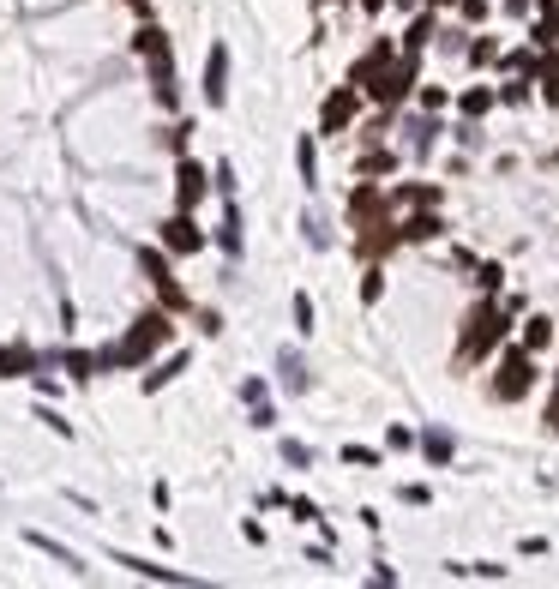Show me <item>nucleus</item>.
Instances as JSON below:
<instances>
[{
  "label": "nucleus",
  "instance_id": "f257e3e1",
  "mask_svg": "<svg viewBox=\"0 0 559 589\" xmlns=\"http://www.w3.org/2000/svg\"><path fill=\"white\" fill-rule=\"evenodd\" d=\"M163 343H169V319H163V313H144L139 325L127 331V343H121V349H109V355H102V361H121V367H139V361L151 355V349H163Z\"/></svg>",
  "mask_w": 559,
  "mask_h": 589
},
{
  "label": "nucleus",
  "instance_id": "f03ea898",
  "mask_svg": "<svg viewBox=\"0 0 559 589\" xmlns=\"http://www.w3.org/2000/svg\"><path fill=\"white\" fill-rule=\"evenodd\" d=\"M144 60H151V79H157V102H174V60H169V43H163V30H139L132 37Z\"/></svg>",
  "mask_w": 559,
  "mask_h": 589
},
{
  "label": "nucleus",
  "instance_id": "7ed1b4c3",
  "mask_svg": "<svg viewBox=\"0 0 559 589\" xmlns=\"http://www.w3.org/2000/svg\"><path fill=\"white\" fill-rule=\"evenodd\" d=\"M500 337H505V313H500V307H475V313H469V337H463V361L488 355Z\"/></svg>",
  "mask_w": 559,
  "mask_h": 589
},
{
  "label": "nucleus",
  "instance_id": "20e7f679",
  "mask_svg": "<svg viewBox=\"0 0 559 589\" xmlns=\"http://www.w3.org/2000/svg\"><path fill=\"white\" fill-rule=\"evenodd\" d=\"M530 385H535V361H530V349H512V355H505V367H500V379H493V397H500V403H517Z\"/></svg>",
  "mask_w": 559,
  "mask_h": 589
},
{
  "label": "nucleus",
  "instance_id": "39448f33",
  "mask_svg": "<svg viewBox=\"0 0 559 589\" xmlns=\"http://www.w3.org/2000/svg\"><path fill=\"white\" fill-rule=\"evenodd\" d=\"M205 102H211V109L229 102V48L223 43L211 48V60H205Z\"/></svg>",
  "mask_w": 559,
  "mask_h": 589
},
{
  "label": "nucleus",
  "instance_id": "423d86ee",
  "mask_svg": "<svg viewBox=\"0 0 559 589\" xmlns=\"http://www.w3.org/2000/svg\"><path fill=\"white\" fill-rule=\"evenodd\" d=\"M163 241H169V253H199L205 235H199V223L181 211V216H169V223H163Z\"/></svg>",
  "mask_w": 559,
  "mask_h": 589
},
{
  "label": "nucleus",
  "instance_id": "0eeeda50",
  "mask_svg": "<svg viewBox=\"0 0 559 589\" xmlns=\"http://www.w3.org/2000/svg\"><path fill=\"white\" fill-rule=\"evenodd\" d=\"M174 199H181V211H193V205L205 199V169L199 163H181V174H174Z\"/></svg>",
  "mask_w": 559,
  "mask_h": 589
},
{
  "label": "nucleus",
  "instance_id": "6e6552de",
  "mask_svg": "<svg viewBox=\"0 0 559 589\" xmlns=\"http://www.w3.org/2000/svg\"><path fill=\"white\" fill-rule=\"evenodd\" d=\"M139 265H144V277L163 289V301L181 307V289H174V277H169V259H163V253H139Z\"/></svg>",
  "mask_w": 559,
  "mask_h": 589
},
{
  "label": "nucleus",
  "instance_id": "1a4fd4ad",
  "mask_svg": "<svg viewBox=\"0 0 559 589\" xmlns=\"http://www.w3.org/2000/svg\"><path fill=\"white\" fill-rule=\"evenodd\" d=\"M355 121V90H337V97H325V132L349 127Z\"/></svg>",
  "mask_w": 559,
  "mask_h": 589
},
{
  "label": "nucleus",
  "instance_id": "9d476101",
  "mask_svg": "<svg viewBox=\"0 0 559 589\" xmlns=\"http://www.w3.org/2000/svg\"><path fill=\"white\" fill-rule=\"evenodd\" d=\"M115 565H127L132 577H157V584H186L181 572H169V565H151V560H132V553H115Z\"/></svg>",
  "mask_w": 559,
  "mask_h": 589
},
{
  "label": "nucleus",
  "instance_id": "9b49d317",
  "mask_svg": "<svg viewBox=\"0 0 559 589\" xmlns=\"http://www.w3.org/2000/svg\"><path fill=\"white\" fill-rule=\"evenodd\" d=\"M421 451H427V463H451V451H458V446H451V433L427 427V433H421Z\"/></svg>",
  "mask_w": 559,
  "mask_h": 589
},
{
  "label": "nucleus",
  "instance_id": "f8f14e48",
  "mask_svg": "<svg viewBox=\"0 0 559 589\" xmlns=\"http://www.w3.org/2000/svg\"><path fill=\"white\" fill-rule=\"evenodd\" d=\"M277 367H283V385L289 391H307V385H313V379H307V367H301V355H289V349H283V355H277Z\"/></svg>",
  "mask_w": 559,
  "mask_h": 589
},
{
  "label": "nucleus",
  "instance_id": "ddd939ff",
  "mask_svg": "<svg viewBox=\"0 0 559 589\" xmlns=\"http://www.w3.org/2000/svg\"><path fill=\"white\" fill-rule=\"evenodd\" d=\"M216 241H223V253H229V259L241 253V211H235V205H229V216H223V235H216Z\"/></svg>",
  "mask_w": 559,
  "mask_h": 589
},
{
  "label": "nucleus",
  "instance_id": "4468645a",
  "mask_svg": "<svg viewBox=\"0 0 559 589\" xmlns=\"http://www.w3.org/2000/svg\"><path fill=\"white\" fill-rule=\"evenodd\" d=\"M554 343V319H530L523 325V349H547Z\"/></svg>",
  "mask_w": 559,
  "mask_h": 589
},
{
  "label": "nucleus",
  "instance_id": "2eb2a0df",
  "mask_svg": "<svg viewBox=\"0 0 559 589\" xmlns=\"http://www.w3.org/2000/svg\"><path fill=\"white\" fill-rule=\"evenodd\" d=\"M295 163H301V181H307V187H319V157H313V139H301V144H295Z\"/></svg>",
  "mask_w": 559,
  "mask_h": 589
},
{
  "label": "nucleus",
  "instance_id": "dca6fc26",
  "mask_svg": "<svg viewBox=\"0 0 559 589\" xmlns=\"http://www.w3.org/2000/svg\"><path fill=\"white\" fill-rule=\"evenodd\" d=\"M181 367H186V355H169V361H163V367H157V373L144 379V391H157V385H169V379L181 373Z\"/></svg>",
  "mask_w": 559,
  "mask_h": 589
},
{
  "label": "nucleus",
  "instance_id": "f3484780",
  "mask_svg": "<svg viewBox=\"0 0 559 589\" xmlns=\"http://www.w3.org/2000/svg\"><path fill=\"white\" fill-rule=\"evenodd\" d=\"M493 109V90H463V115H488Z\"/></svg>",
  "mask_w": 559,
  "mask_h": 589
},
{
  "label": "nucleus",
  "instance_id": "a211bd4d",
  "mask_svg": "<svg viewBox=\"0 0 559 589\" xmlns=\"http://www.w3.org/2000/svg\"><path fill=\"white\" fill-rule=\"evenodd\" d=\"M403 235H409V241H427V235H439V216H416V223H403Z\"/></svg>",
  "mask_w": 559,
  "mask_h": 589
},
{
  "label": "nucleus",
  "instance_id": "6ab92c4d",
  "mask_svg": "<svg viewBox=\"0 0 559 589\" xmlns=\"http://www.w3.org/2000/svg\"><path fill=\"white\" fill-rule=\"evenodd\" d=\"M283 463H295V469H307V463H313V451H307L301 439H289V446H283Z\"/></svg>",
  "mask_w": 559,
  "mask_h": 589
},
{
  "label": "nucleus",
  "instance_id": "aec40b11",
  "mask_svg": "<svg viewBox=\"0 0 559 589\" xmlns=\"http://www.w3.org/2000/svg\"><path fill=\"white\" fill-rule=\"evenodd\" d=\"M427 37H433V18H416V25H409V55H416Z\"/></svg>",
  "mask_w": 559,
  "mask_h": 589
},
{
  "label": "nucleus",
  "instance_id": "412c9836",
  "mask_svg": "<svg viewBox=\"0 0 559 589\" xmlns=\"http://www.w3.org/2000/svg\"><path fill=\"white\" fill-rule=\"evenodd\" d=\"M295 331H313V301L307 295H295Z\"/></svg>",
  "mask_w": 559,
  "mask_h": 589
},
{
  "label": "nucleus",
  "instance_id": "4be33fe9",
  "mask_svg": "<svg viewBox=\"0 0 559 589\" xmlns=\"http://www.w3.org/2000/svg\"><path fill=\"white\" fill-rule=\"evenodd\" d=\"M90 367H97V355H67V373L72 379H90Z\"/></svg>",
  "mask_w": 559,
  "mask_h": 589
},
{
  "label": "nucleus",
  "instance_id": "5701e85b",
  "mask_svg": "<svg viewBox=\"0 0 559 589\" xmlns=\"http://www.w3.org/2000/svg\"><path fill=\"white\" fill-rule=\"evenodd\" d=\"M343 458L361 463V469H373V463H379V451H367V446H343Z\"/></svg>",
  "mask_w": 559,
  "mask_h": 589
},
{
  "label": "nucleus",
  "instance_id": "b1692460",
  "mask_svg": "<svg viewBox=\"0 0 559 589\" xmlns=\"http://www.w3.org/2000/svg\"><path fill=\"white\" fill-rule=\"evenodd\" d=\"M289 511H295L301 523H319V505H313V500H289Z\"/></svg>",
  "mask_w": 559,
  "mask_h": 589
},
{
  "label": "nucleus",
  "instance_id": "393cba45",
  "mask_svg": "<svg viewBox=\"0 0 559 589\" xmlns=\"http://www.w3.org/2000/svg\"><path fill=\"white\" fill-rule=\"evenodd\" d=\"M547 102H559V72H554V79H547Z\"/></svg>",
  "mask_w": 559,
  "mask_h": 589
},
{
  "label": "nucleus",
  "instance_id": "a878e982",
  "mask_svg": "<svg viewBox=\"0 0 559 589\" xmlns=\"http://www.w3.org/2000/svg\"><path fill=\"white\" fill-rule=\"evenodd\" d=\"M127 6H139V13H144V0H127Z\"/></svg>",
  "mask_w": 559,
  "mask_h": 589
}]
</instances>
